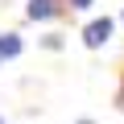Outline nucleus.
<instances>
[{
    "instance_id": "f257e3e1",
    "label": "nucleus",
    "mask_w": 124,
    "mask_h": 124,
    "mask_svg": "<svg viewBox=\"0 0 124 124\" xmlns=\"http://www.w3.org/2000/svg\"><path fill=\"white\" fill-rule=\"evenodd\" d=\"M108 37H112V21H108V17H103V21H91V25L83 29V41H87L91 50H99Z\"/></svg>"
},
{
    "instance_id": "f03ea898",
    "label": "nucleus",
    "mask_w": 124,
    "mask_h": 124,
    "mask_svg": "<svg viewBox=\"0 0 124 124\" xmlns=\"http://www.w3.org/2000/svg\"><path fill=\"white\" fill-rule=\"evenodd\" d=\"M33 21H46V17H54V0H29V8H25Z\"/></svg>"
},
{
    "instance_id": "7ed1b4c3",
    "label": "nucleus",
    "mask_w": 124,
    "mask_h": 124,
    "mask_svg": "<svg viewBox=\"0 0 124 124\" xmlns=\"http://www.w3.org/2000/svg\"><path fill=\"white\" fill-rule=\"evenodd\" d=\"M21 54V37L17 33H0V58H17Z\"/></svg>"
},
{
    "instance_id": "20e7f679",
    "label": "nucleus",
    "mask_w": 124,
    "mask_h": 124,
    "mask_svg": "<svg viewBox=\"0 0 124 124\" xmlns=\"http://www.w3.org/2000/svg\"><path fill=\"white\" fill-rule=\"evenodd\" d=\"M70 8H91V0H70Z\"/></svg>"
},
{
    "instance_id": "39448f33",
    "label": "nucleus",
    "mask_w": 124,
    "mask_h": 124,
    "mask_svg": "<svg viewBox=\"0 0 124 124\" xmlns=\"http://www.w3.org/2000/svg\"><path fill=\"white\" fill-rule=\"evenodd\" d=\"M0 124H4V120H0Z\"/></svg>"
}]
</instances>
